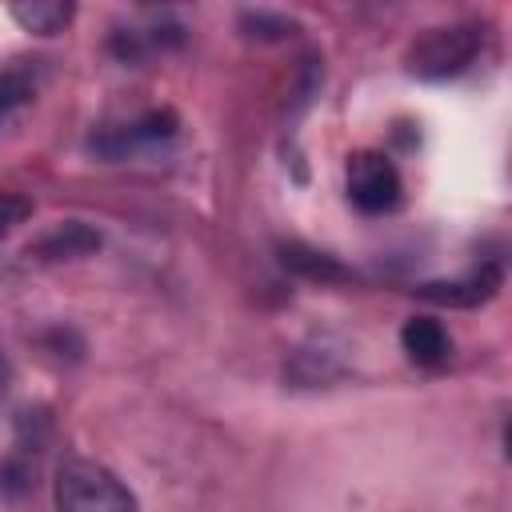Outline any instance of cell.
Segmentation results:
<instances>
[{
  "instance_id": "8",
  "label": "cell",
  "mask_w": 512,
  "mask_h": 512,
  "mask_svg": "<svg viewBox=\"0 0 512 512\" xmlns=\"http://www.w3.org/2000/svg\"><path fill=\"white\" fill-rule=\"evenodd\" d=\"M92 248H100V236L88 224H80V220H68L64 228H56L52 236L40 240V252L44 256H84Z\"/></svg>"
},
{
  "instance_id": "3",
  "label": "cell",
  "mask_w": 512,
  "mask_h": 512,
  "mask_svg": "<svg viewBox=\"0 0 512 512\" xmlns=\"http://www.w3.org/2000/svg\"><path fill=\"white\" fill-rule=\"evenodd\" d=\"M348 196L360 212L380 216L400 204V172L384 152H356L348 160Z\"/></svg>"
},
{
  "instance_id": "11",
  "label": "cell",
  "mask_w": 512,
  "mask_h": 512,
  "mask_svg": "<svg viewBox=\"0 0 512 512\" xmlns=\"http://www.w3.org/2000/svg\"><path fill=\"white\" fill-rule=\"evenodd\" d=\"M244 28H252L248 36L280 40L284 32H292V20H284V16H268V12H248V16H244Z\"/></svg>"
},
{
  "instance_id": "12",
  "label": "cell",
  "mask_w": 512,
  "mask_h": 512,
  "mask_svg": "<svg viewBox=\"0 0 512 512\" xmlns=\"http://www.w3.org/2000/svg\"><path fill=\"white\" fill-rule=\"evenodd\" d=\"M24 216H28V204H24L20 196H0V236L12 232Z\"/></svg>"
},
{
  "instance_id": "2",
  "label": "cell",
  "mask_w": 512,
  "mask_h": 512,
  "mask_svg": "<svg viewBox=\"0 0 512 512\" xmlns=\"http://www.w3.org/2000/svg\"><path fill=\"white\" fill-rule=\"evenodd\" d=\"M484 32L476 24H444V28H428L412 40L408 48V72L420 80H448L460 76L476 52H480Z\"/></svg>"
},
{
  "instance_id": "7",
  "label": "cell",
  "mask_w": 512,
  "mask_h": 512,
  "mask_svg": "<svg viewBox=\"0 0 512 512\" xmlns=\"http://www.w3.org/2000/svg\"><path fill=\"white\" fill-rule=\"evenodd\" d=\"M12 20L28 32H40V36H56L64 32V24L72 20V4H60V0H28V4H12L8 8Z\"/></svg>"
},
{
  "instance_id": "9",
  "label": "cell",
  "mask_w": 512,
  "mask_h": 512,
  "mask_svg": "<svg viewBox=\"0 0 512 512\" xmlns=\"http://www.w3.org/2000/svg\"><path fill=\"white\" fill-rule=\"evenodd\" d=\"M288 268H296L300 276H312V280H344V268L324 256V252H312V248H300V244H284V256H280Z\"/></svg>"
},
{
  "instance_id": "4",
  "label": "cell",
  "mask_w": 512,
  "mask_h": 512,
  "mask_svg": "<svg viewBox=\"0 0 512 512\" xmlns=\"http://www.w3.org/2000/svg\"><path fill=\"white\" fill-rule=\"evenodd\" d=\"M172 132H176V116H172V112H148L144 120H136V124H128V128H116V132L92 140V148H96L100 156L120 160L124 152H132V148H140V144H152V140H164V136H172Z\"/></svg>"
},
{
  "instance_id": "13",
  "label": "cell",
  "mask_w": 512,
  "mask_h": 512,
  "mask_svg": "<svg viewBox=\"0 0 512 512\" xmlns=\"http://www.w3.org/2000/svg\"><path fill=\"white\" fill-rule=\"evenodd\" d=\"M8 384H12V372H8V360L0 356V400H4V392H8Z\"/></svg>"
},
{
  "instance_id": "6",
  "label": "cell",
  "mask_w": 512,
  "mask_h": 512,
  "mask_svg": "<svg viewBox=\"0 0 512 512\" xmlns=\"http://www.w3.org/2000/svg\"><path fill=\"white\" fill-rule=\"evenodd\" d=\"M400 344H404V352H408L416 364H440V360H448V352H452V340H448L444 324L432 320V316H412V320L400 328Z\"/></svg>"
},
{
  "instance_id": "10",
  "label": "cell",
  "mask_w": 512,
  "mask_h": 512,
  "mask_svg": "<svg viewBox=\"0 0 512 512\" xmlns=\"http://www.w3.org/2000/svg\"><path fill=\"white\" fill-rule=\"evenodd\" d=\"M32 92H36V84H32V76L24 68H4L0 72V116H8L12 108L28 104Z\"/></svg>"
},
{
  "instance_id": "5",
  "label": "cell",
  "mask_w": 512,
  "mask_h": 512,
  "mask_svg": "<svg viewBox=\"0 0 512 512\" xmlns=\"http://www.w3.org/2000/svg\"><path fill=\"white\" fill-rule=\"evenodd\" d=\"M500 268L496 264H484V268H476L472 276H464V280H448V284H420L416 292L424 296V300H436V304H456V308H468V304H480V300H488L496 288H500Z\"/></svg>"
},
{
  "instance_id": "1",
  "label": "cell",
  "mask_w": 512,
  "mask_h": 512,
  "mask_svg": "<svg viewBox=\"0 0 512 512\" xmlns=\"http://www.w3.org/2000/svg\"><path fill=\"white\" fill-rule=\"evenodd\" d=\"M56 512H136V496L128 492V484L84 456H68L56 468Z\"/></svg>"
}]
</instances>
